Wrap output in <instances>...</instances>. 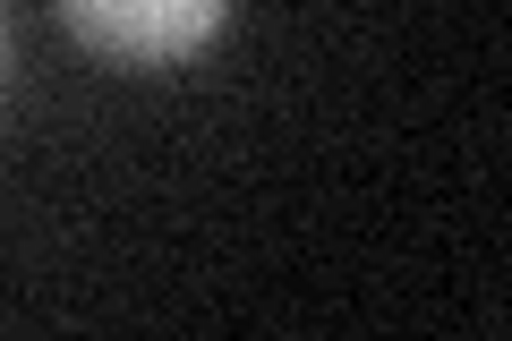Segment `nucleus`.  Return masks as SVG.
Returning <instances> with one entry per match:
<instances>
[{"mask_svg": "<svg viewBox=\"0 0 512 341\" xmlns=\"http://www.w3.org/2000/svg\"><path fill=\"white\" fill-rule=\"evenodd\" d=\"M222 9L231 0H60L69 35H86L94 52L128 60V69H163L188 60L222 35Z\"/></svg>", "mask_w": 512, "mask_h": 341, "instance_id": "f257e3e1", "label": "nucleus"}]
</instances>
